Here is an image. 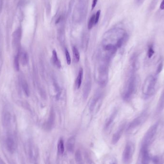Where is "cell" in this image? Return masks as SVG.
<instances>
[{"label": "cell", "mask_w": 164, "mask_h": 164, "mask_svg": "<svg viewBox=\"0 0 164 164\" xmlns=\"http://www.w3.org/2000/svg\"><path fill=\"white\" fill-rule=\"evenodd\" d=\"M131 71V74L130 75L128 81L126 82L123 93V98L127 101L131 100L133 97L136 91L138 84V79L136 74V71L132 69Z\"/></svg>", "instance_id": "cell-1"}, {"label": "cell", "mask_w": 164, "mask_h": 164, "mask_svg": "<svg viewBox=\"0 0 164 164\" xmlns=\"http://www.w3.org/2000/svg\"><path fill=\"white\" fill-rule=\"evenodd\" d=\"M157 83V75H150L144 80L142 86V93L144 97H151L154 94Z\"/></svg>", "instance_id": "cell-2"}, {"label": "cell", "mask_w": 164, "mask_h": 164, "mask_svg": "<svg viewBox=\"0 0 164 164\" xmlns=\"http://www.w3.org/2000/svg\"><path fill=\"white\" fill-rule=\"evenodd\" d=\"M148 112L145 110L139 116L130 123L127 129V133L130 134H134L138 132L142 126L144 124L148 118Z\"/></svg>", "instance_id": "cell-3"}, {"label": "cell", "mask_w": 164, "mask_h": 164, "mask_svg": "<svg viewBox=\"0 0 164 164\" xmlns=\"http://www.w3.org/2000/svg\"><path fill=\"white\" fill-rule=\"evenodd\" d=\"M87 12V0H79L73 15V21L81 22L85 19Z\"/></svg>", "instance_id": "cell-4"}, {"label": "cell", "mask_w": 164, "mask_h": 164, "mask_svg": "<svg viewBox=\"0 0 164 164\" xmlns=\"http://www.w3.org/2000/svg\"><path fill=\"white\" fill-rule=\"evenodd\" d=\"M159 124V122H157L149 128V129L144 134L142 141L141 146L149 148V147L152 144L155 138L158 130Z\"/></svg>", "instance_id": "cell-5"}, {"label": "cell", "mask_w": 164, "mask_h": 164, "mask_svg": "<svg viewBox=\"0 0 164 164\" xmlns=\"http://www.w3.org/2000/svg\"><path fill=\"white\" fill-rule=\"evenodd\" d=\"M135 151V146L134 144L131 142H129L126 144L124 149L122 153V159L123 163L129 164L132 161Z\"/></svg>", "instance_id": "cell-6"}, {"label": "cell", "mask_w": 164, "mask_h": 164, "mask_svg": "<svg viewBox=\"0 0 164 164\" xmlns=\"http://www.w3.org/2000/svg\"><path fill=\"white\" fill-rule=\"evenodd\" d=\"M151 161L148 148L141 146L139 157L137 164H150Z\"/></svg>", "instance_id": "cell-7"}, {"label": "cell", "mask_w": 164, "mask_h": 164, "mask_svg": "<svg viewBox=\"0 0 164 164\" xmlns=\"http://www.w3.org/2000/svg\"><path fill=\"white\" fill-rule=\"evenodd\" d=\"M22 29L20 27H18L14 31L12 34V45L18 51H20V41L21 39Z\"/></svg>", "instance_id": "cell-8"}, {"label": "cell", "mask_w": 164, "mask_h": 164, "mask_svg": "<svg viewBox=\"0 0 164 164\" xmlns=\"http://www.w3.org/2000/svg\"><path fill=\"white\" fill-rule=\"evenodd\" d=\"M27 153H28L29 159L30 161H34L37 158V155H38L37 149L33 144L29 143L28 144Z\"/></svg>", "instance_id": "cell-9"}, {"label": "cell", "mask_w": 164, "mask_h": 164, "mask_svg": "<svg viewBox=\"0 0 164 164\" xmlns=\"http://www.w3.org/2000/svg\"><path fill=\"white\" fill-rule=\"evenodd\" d=\"M125 128V123H123L119 126L118 130L112 136V140H111L112 144H116L119 141L122 135L123 134Z\"/></svg>", "instance_id": "cell-10"}, {"label": "cell", "mask_w": 164, "mask_h": 164, "mask_svg": "<svg viewBox=\"0 0 164 164\" xmlns=\"http://www.w3.org/2000/svg\"><path fill=\"white\" fill-rule=\"evenodd\" d=\"M164 109V88L163 91H162L160 96L159 97L158 103L157 104V108L155 109V115H158L160 114Z\"/></svg>", "instance_id": "cell-11"}, {"label": "cell", "mask_w": 164, "mask_h": 164, "mask_svg": "<svg viewBox=\"0 0 164 164\" xmlns=\"http://www.w3.org/2000/svg\"><path fill=\"white\" fill-rule=\"evenodd\" d=\"M6 146L9 153L13 154L15 150V144L12 137H8L6 140Z\"/></svg>", "instance_id": "cell-12"}, {"label": "cell", "mask_w": 164, "mask_h": 164, "mask_svg": "<svg viewBox=\"0 0 164 164\" xmlns=\"http://www.w3.org/2000/svg\"><path fill=\"white\" fill-rule=\"evenodd\" d=\"M75 140L74 137H71L69 138L66 143V148L69 153H73L75 150Z\"/></svg>", "instance_id": "cell-13"}, {"label": "cell", "mask_w": 164, "mask_h": 164, "mask_svg": "<svg viewBox=\"0 0 164 164\" xmlns=\"http://www.w3.org/2000/svg\"><path fill=\"white\" fill-rule=\"evenodd\" d=\"M19 60L21 62L22 64L26 65L29 62V55L26 51H20L19 52Z\"/></svg>", "instance_id": "cell-14"}, {"label": "cell", "mask_w": 164, "mask_h": 164, "mask_svg": "<svg viewBox=\"0 0 164 164\" xmlns=\"http://www.w3.org/2000/svg\"><path fill=\"white\" fill-rule=\"evenodd\" d=\"M52 60L55 66H56L58 68H60L62 66L61 61L58 57L57 53L55 50H53L52 51Z\"/></svg>", "instance_id": "cell-15"}, {"label": "cell", "mask_w": 164, "mask_h": 164, "mask_svg": "<svg viewBox=\"0 0 164 164\" xmlns=\"http://www.w3.org/2000/svg\"><path fill=\"white\" fill-rule=\"evenodd\" d=\"M58 153L60 155H62L64 153L65 146L64 140L60 138L57 144Z\"/></svg>", "instance_id": "cell-16"}, {"label": "cell", "mask_w": 164, "mask_h": 164, "mask_svg": "<svg viewBox=\"0 0 164 164\" xmlns=\"http://www.w3.org/2000/svg\"><path fill=\"white\" fill-rule=\"evenodd\" d=\"M54 123V115H51L50 118L45 124V129L47 131H50L52 129Z\"/></svg>", "instance_id": "cell-17"}, {"label": "cell", "mask_w": 164, "mask_h": 164, "mask_svg": "<svg viewBox=\"0 0 164 164\" xmlns=\"http://www.w3.org/2000/svg\"><path fill=\"white\" fill-rule=\"evenodd\" d=\"M83 76V69L82 68H81L79 71L78 74V76H77L76 80V83H75V85H76L77 89H79L80 87L81 86Z\"/></svg>", "instance_id": "cell-18"}, {"label": "cell", "mask_w": 164, "mask_h": 164, "mask_svg": "<svg viewBox=\"0 0 164 164\" xmlns=\"http://www.w3.org/2000/svg\"><path fill=\"white\" fill-rule=\"evenodd\" d=\"M75 160L77 164H84L81 151L77 150L75 153Z\"/></svg>", "instance_id": "cell-19"}, {"label": "cell", "mask_w": 164, "mask_h": 164, "mask_svg": "<svg viewBox=\"0 0 164 164\" xmlns=\"http://www.w3.org/2000/svg\"><path fill=\"white\" fill-rule=\"evenodd\" d=\"M21 83L22 87L25 94L27 97H29V94H30V91H29V85L27 84V82L25 80L22 79Z\"/></svg>", "instance_id": "cell-20"}, {"label": "cell", "mask_w": 164, "mask_h": 164, "mask_svg": "<svg viewBox=\"0 0 164 164\" xmlns=\"http://www.w3.org/2000/svg\"><path fill=\"white\" fill-rule=\"evenodd\" d=\"M11 115L8 112H6L3 117V124L5 127H7L10 124Z\"/></svg>", "instance_id": "cell-21"}, {"label": "cell", "mask_w": 164, "mask_h": 164, "mask_svg": "<svg viewBox=\"0 0 164 164\" xmlns=\"http://www.w3.org/2000/svg\"><path fill=\"white\" fill-rule=\"evenodd\" d=\"M72 53H73V58L76 62H78L80 58L79 52L75 47L72 48Z\"/></svg>", "instance_id": "cell-22"}, {"label": "cell", "mask_w": 164, "mask_h": 164, "mask_svg": "<svg viewBox=\"0 0 164 164\" xmlns=\"http://www.w3.org/2000/svg\"><path fill=\"white\" fill-rule=\"evenodd\" d=\"M19 52H18L14 59V67L16 71H18L19 70V60H19Z\"/></svg>", "instance_id": "cell-23"}, {"label": "cell", "mask_w": 164, "mask_h": 164, "mask_svg": "<svg viewBox=\"0 0 164 164\" xmlns=\"http://www.w3.org/2000/svg\"><path fill=\"white\" fill-rule=\"evenodd\" d=\"M154 54V50L153 47V45H150L148 46L147 52V55L148 58H151Z\"/></svg>", "instance_id": "cell-24"}, {"label": "cell", "mask_w": 164, "mask_h": 164, "mask_svg": "<svg viewBox=\"0 0 164 164\" xmlns=\"http://www.w3.org/2000/svg\"><path fill=\"white\" fill-rule=\"evenodd\" d=\"M95 25V15H93L89 20L88 23V29L90 30Z\"/></svg>", "instance_id": "cell-25"}, {"label": "cell", "mask_w": 164, "mask_h": 164, "mask_svg": "<svg viewBox=\"0 0 164 164\" xmlns=\"http://www.w3.org/2000/svg\"><path fill=\"white\" fill-rule=\"evenodd\" d=\"M115 114L116 113H115V114H113V115H112V116L109 118L108 121H107L106 125H105V129H108L109 127H111V126L112 125V122H113V121L115 117Z\"/></svg>", "instance_id": "cell-26"}, {"label": "cell", "mask_w": 164, "mask_h": 164, "mask_svg": "<svg viewBox=\"0 0 164 164\" xmlns=\"http://www.w3.org/2000/svg\"><path fill=\"white\" fill-rule=\"evenodd\" d=\"M65 57H66V62L68 65L71 64V59L70 53L67 49H65Z\"/></svg>", "instance_id": "cell-27"}, {"label": "cell", "mask_w": 164, "mask_h": 164, "mask_svg": "<svg viewBox=\"0 0 164 164\" xmlns=\"http://www.w3.org/2000/svg\"><path fill=\"white\" fill-rule=\"evenodd\" d=\"M101 11L100 10H98L97 12H96L95 15V25L97 24L100 20V15Z\"/></svg>", "instance_id": "cell-28"}, {"label": "cell", "mask_w": 164, "mask_h": 164, "mask_svg": "<svg viewBox=\"0 0 164 164\" xmlns=\"http://www.w3.org/2000/svg\"><path fill=\"white\" fill-rule=\"evenodd\" d=\"M163 65L162 62H160L158 65V67L157 68V72H156V75H159V73L161 72L162 70L163 69Z\"/></svg>", "instance_id": "cell-29"}, {"label": "cell", "mask_w": 164, "mask_h": 164, "mask_svg": "<svg viewBox=\"0 0 164 164\" xmlns=\"http://www.w3.org/2000/svg\"><path fill=\"white\" fill-rule=\"evenodd\" d=\"M97 1H98V0H93L92 4V11L93 10L94 7H96V5L97 4Z\"/></svg>", "instance_id": "cell-30"}, {"label": "cell", "mask_w": 164, "mask_h": 164, "mask_svg": "<svg viewBox=\"0 0 164 164\" xmlns=\"http://www.w3.org/2000/svg\"><path fill=\"white\" fill-rule=\"evenodd\" d=\"M86 161H87V164H95L94 162H93V161L89 157H87Z\"/></svg>", "instance_id": "cell-31"}, {"label": "cell", "mask_w": 164, "mask_h": 164, "mask_svg": "<svg viewBox=\"0 0 164 164\" xmlns=\"http://www.w3.org/2000/svg\"><path fill=\"white\" fill-rule=\"evenodd\" d=\"M3 7V0H0V14L1 13Z\"/></svg>", "instance_id": "cell-32"}, {"label": "cell", "mask_w": 164, "mask_h": 164, "mask_svg": "<svg viewBox=\"0 0 164 164\" xmlns=\"http://www.w3.org/2000/svg\"><path fill=\"white\" fill-rule=\"evenodd\" d=\"M160 9L162 10H164V0H163L161 3L160 5Z\"/></svg>", "instance_id": "cell-33"}, {"label": "cell", "mask_w": 164, "mask_h": 164, "mask_svg": "<svg viewBox=\"0 0 164 164\" xmlns=\"http://www.w3.org/2000/svg\"><path fill=\"white\" fill-rule=\"evenodd\" d=\"M144 1V0H136V3L138 4H143V2Z\"/></svg>", "instance_id": "cell-34"}, {"label": "cell", "mask_w": 164, "mask_h": 164, "mask_svg": "<svg viewBox=\"0 0 164 164\" xmlns=\"http://www.w3.org/2000/svg\"><path fill=\"white\" fill-rule=\"evenodd\" d=\"M109 164H117V163L115 160H111V162H110V163H109Z\"/></svg>", "instance_id": "cell-35"}, {"label": "cell", "mask_w": 164, "mask_h": 164, "mask_svg": "<svg viewBox=\"0 0 164 164\" xmlns=\"http://www.w3.org/2000/svg\"><path fill=\"white\" fill-rule=\"evenodd\" d=\"M1 58H0V68H1Z\"/></svg>", "instance_id": "cell-36"}, {"label": "cell", "mask_w": 164, "mask_h": 164, "mask_svg": "<svg viewBox=\"0 0 164 164\" xmlns=\"http://www.w3.org/2000/svg\"><path fill=\"white\" fill-rule=\"evenodd\" d=\"M37 164V163H35V164Z\"/></svg>", "instance_id": "cell-37"}]
</instances>
